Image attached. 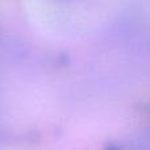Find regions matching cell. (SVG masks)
Returning a JSON list of instances; mask_svg holds the SVG:
<instances>
[{
    "instance_id": "cell-1",
    "label": "cell",
    "mask_w": 150,
    "mask_h": 150,
    "mask_svg": "<svg viewBox=\"0 0 150 150\" xmlns=\"http://www.w3.org/2000/svg\"><path fill=\"white\" fill-rule=\"evenodd\" d=\"M50 1H54V3H69V1H73V0H50Z\"/></svg>"
}]
</instances>
